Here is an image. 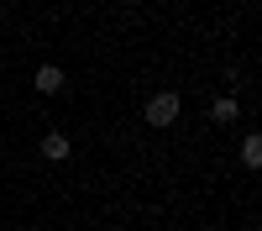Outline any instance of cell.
Here are the masks:
<instances>
[{"instance_id": "6da1fadb", "label": "cell", "mask_w": 262, "mask_h": 231, "mask_svg": "<svg viewBox=\"0 0 262 231\" xmlns=\"http://www.w3.org/2000/svg\"><path fill=\"white\" fill-rule=\"evenodd\" d=\"M179 111H184V95H179V90H158V95H147L142 121L163 132V126H173V121H179Z\"/></svg>"}, {"instance_id": "7a4b0ae2", "label": "cell", "mask_w": 262, "mask_h": 231, "mask_svg": "<svg viewBox=\"0 0 262 231\" xmlns=\"http://www.w3.org/2000/svg\"><path fill=\"white\" fill-rule=\"evenodd\" d=\"M236 116H242V100H236V95H215L210 100V121L215 126H231Z\"/></svg>"}, {"instance_id": "3957f363", "label": "cell", "mask_w": 262, "mask_h": 231, "mask_svg": "<svg viewBox=\"0 0 262 231\" xmlns=\"http://www.w3.org/2000/svg\"><path fill=\"white\" fill-rule=\"evenodd\" d=\"M32 84H37V95H58L63 90V69H58V63H42Z\"/></svg>"}, {"instance_id": "277c9868", "label": "cell", "mask_w": 262, "mask_h": 231, "mask_svg": "<svg viewBox=\"0 0 262 231\" xmlns=\"http://www.w3.org/2000/svg\"><path fill=\"white\" fill-rule=\"evenodd\" d=\"M69 153H74V142L63 137V132H48V137H42V158H48V163H63Z\"/></svg>"}, {"instance_id": "5b68a950", "label": "cell", "mask_w": 262, "mask_h": 231, "mask_svg": "<svg viewBox=\"0 0 262 231\" xmlns=\"http://www.w3.org/2000/svg\"><path fill=\"white\" fill-rule=\"evenodd\" d=\"M242 163L247 168H262V132H247L242 137Z\"/></svg>"}]
</instances>
